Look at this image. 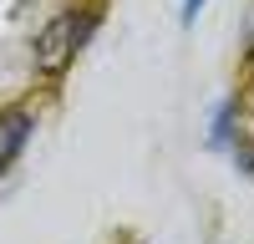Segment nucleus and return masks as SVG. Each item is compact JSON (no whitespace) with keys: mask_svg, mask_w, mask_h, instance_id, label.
Wrapping results in <instances>:
<instances>
[{"mask_svg":"<svg viewBox=\"0 0 254 244\" xmlns=\"http://www.w3.org/2000/svg\"><path fill=\"white\" fill-rule=\"evenodd\" d=\"M71 56H76V15L61 10V15H51L46 26H41V36H36V71H41V76H61Z\"/></svg>","mask_w":254,"mask_h":244,"instance_id":"obj_1","label":"nucleus"},{"mask_svg":"<svg viewBox=\"0 0 254 244\" xmlns=\"http://www.w3.org/2000/svg\"><path fill=\"white\" fill-rule=\"evenodd\" d=\"M26 137H31V112H0V168L20 153Z\"/></svg>","mask_w":254,"mask_h":244,"instance_id":"obj_2","label":"nucleus"},{"mask_svg":"<svg viewBox=\"0 0 254 244\" xmlns=\"http://www.w3.org/2000/svg\"><path fill=\"white\" fill-rule=\"evenodd\" d=\"M229 122H234V102H219L214 127H208V142H214V148H224V142H229Z\"/></svg>","mask_w":254,"mask_h":244,"instance_id":"obj_3","label":"nucleus"},{"mask_svg":"<svg viewBox=\"0 0 254 244\" xmlns=\"http://www.w3.org/2000/svg\"><path fill=\"white\" fill-rule=\"evenodd\" d=\"M198 10H203V0H188V5H183V20H198Z\"/></svg>","mask_w":254,"mask_h":244,"instance_id":"obj_4","label":"nucleus"},{"mask_svg":"<svg viewBox=\"0 0 254 244\" xmlns=\"http://www.w3.org/2000/svg\"><path fill=\"white\" fill-rule=\"evenodd\" d=\"M249 56H254V31H249Z\"/></svg>","mask_w":254,"mask_h":244,"instance_id":"obj_5","label":"nucleus"}]
</instances>
